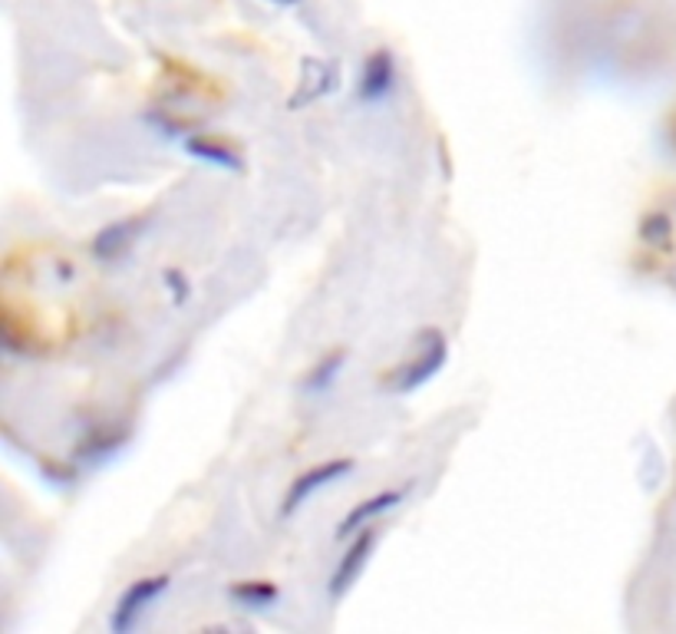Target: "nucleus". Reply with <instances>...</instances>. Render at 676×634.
Returning a JSON list of instances; mask_svg holds the SVG:
<instances>
[{
  "label": "nucleus",
  "mask_w": 676,
  "mask_h": 634,
  "mask_svg": "<svg viewBox=\"0 0 676 634\" xmlns=\"http://www.w3.org/2000/svg\"><path fill=\"white\" fill-rule=\"evenodd\" d=\"M136 228H139V221H132V218H123V221L103 228V231L97 234V242H93L97 258H106V262H110V258L123 255V252L129 249V242H132Z\"/></svg>",
  "instance_id": "1a4fd4ad"
},
{
  "label": "nucleus",
  "mask_w": 676,
  "mask_h": 634,
  "mask_svg": "<svg viewBox=\"0 0 676 634\" xmlns=\"http://www.w3.org/2000/svg\"><path fill=\"white\" fill-rule=\"evenodd\" d=\"M446 357H449L446 338L439 331H430V344L422 347L412 360H406L403 367H396V373H390L386 383L396 393H412V390H419L422 383H426L430 377H436V370H443Z\"/></svg>",
  "instance_id": "f257e3e1"
},
{
  "label": "nucleus",
  "mask_w": 676,
  "mask_h": 634,
  "mask_svg": "<svg viewBox=\"0 0 676 634\" xmlns=\"http://www.w3.org/2000/svg\"><path fill=\"white\" fill-rule=\"evenodd\" d=\"M637 234H640V242H643L647 249L666 252V249L673 245V221H669L666 212H647V215L640 218Z\"/></svg>",
  "instance_id": "9d476101"
},
{
  "label": "nucleus",
  "mask_w": 676,
  "mask_h": 634,
  "mask_svg": "<svg viewBox=\"0 0 676 634\" xmlns=\"http://www.w3.org/2000/svg\"><path fill=\"white\" fill-rule=\"evenodd\" d=\"M344 364H347V351H344V347L330 351L320 364H314V367H310V373L304 377V386H307V390H323L327 383H333V380H336V373L344 370Z\"/></svg>",
  "instance_id": "9b49d317"
},
{
  "label": "nucleus",
  "mask_w": 676,
  "mask_h": 634,
  "mask_svg": "<svg viewBox=\"0 0 676 634\" xmlns=\"http://www.w3.org/2000/svg\"><path fill=\"white\" fill-rule=\"evenodd\" d=\"M350 469H354V459H347V456H344V459H327V462H320V466H310L307 472H301L297 480L291 483L281 512H284V516L297 512L317 490H323L327 483H336V480H341V476H347Z\"/></svg>",
  "instance_id": "20e7f679"
},
{
  "label": "nucleus",
  "mask_w": 676,
  "mask_h": 634,
  "mask_svg": "<svg viewBox=\"0 0 676 634\" xmlns=\"http://www.w3.org/2000/svg\"><path fill=\"white\" fill-rule=\"evenodd\" d=\"M377 538H380V532H377V529H370V525H367V529L354 538V545H350V548H347V555H344V562L336 566V572H333V579H330V595H333V598L347 595V592H350V585L360 579L363 566L370 562V551H373Z\"/></svg>",
  "instance_id": "39448f33"
},
{
  "label": "nucleus",
  "mask_w": 676,
  "mask_h": 634,
  "mask_svg": "<svg viewBox=\"0 0 676 634\" xmlns=\"http://www.w3.org/2000/svg\"><path fill=\"white\" fill-rule=\"evenodd\" d=\"M275 4H288V0H275Z\"/></svg>",
  "instance_id": "ddd939ff"
},
{
  "label": "nucleus",
  "mask_w": 676,
  "mask_h": 634,
  "mask_svg": "<svg viewBox=\"0 0 676 634\" xmlns=\"http://www.w3.org/2000/svg\"><path fill=\"white\" fill-rule=\"evenodd\" d=\"M403 503V490H386V493H377V496H370V499H363L360 506H354L350 512H347V519L336 525V535H354L357 529H367L377 516H383V512H390L393 506H399Z\"/></svg>",
  "instance_id": "0eeeda50"
},
{
  "label": "nucleus",
  "mask_w": 676,
  "mask_h": 634,
  "mask_svg": "<svg viewBox=\"0 0 676 634\" xmlns=\"http://www.w3.org/2000/svg\"><path fill=\"white\" fill-rule=\"evenodd\" d=\"M231 595L238 601H244L247 608H265L278 598V588L271 582H241V585L231 588Z\"/></svg>",
  "instance_id": "f8f14e48"
},
{
  "label": "nucleus",
  "mask_w": 676,
  "mask_h": 634,
  "mask_svg": "<svg viewBox=\"0 0 676 634\" xmlns=\"http://www.w3.org/2000/svg\"><path fill=\"white\" fill-rule=\"evenodd\" d=\"M336 79H341V69H336L333 60H323V56H307L301 63V79H297V87L288 100L291 110H304L317 100H323L333 87H336Z\"/></svg>",
  "instance_id": "7ed1b4c3"
},
{
  "label": "nucleus",
  "mask_w": 676,
  "mask_h": 634,
  "mask_svg": "<svg viewBox=\"0 0 676 634\" xmlns=\"http://www.w3.org/2000/svg\"><path fill=\"white\" fill-rule=\"evenodd\" d=\"M165 588H168V575H145V579H136V582L123 592V598L116 601L110 627H113L116 634L132 631V627L139 624V618L149 611V605H152Z\"/></svg>",
  "instance_id": "f03ea898"
},
{
  "label": "nucleus",
  "mask_w": 676,
  "mask_h": 634,
  "mask_svg": "<svg viewBox=\"0 0 676 634\" xmlns=\"http://www.w3.org/2000/svg\"><path fill=\"white\" fill-rule=\"evenodd\" d=\"M396 84V63H393V53L390 50H373L363 63V73H360V100L363 103H377L383 100Z\"/></svg>",
  "instance_id": "423d86ee"
},
{
  "label": "nucleus",
  "mask_w": 676,
  "mask_h": 634,
  "mask_svg": "<svg viewBox=\"0 0 676 634\" xmlns=\"http://www.w3.org/2000/svg\"><path fill=\"white\" fill-rule=\"evenodd\" d=\"M186 149L205 163H215V166H225V169H241V152H234L228 142L215 139V136H195V139H186Z\"/></svg>",
  "instance_id": "6e6552de"
}]
</instances>
